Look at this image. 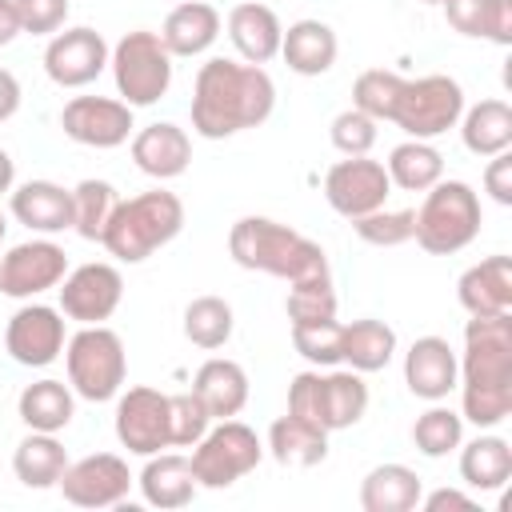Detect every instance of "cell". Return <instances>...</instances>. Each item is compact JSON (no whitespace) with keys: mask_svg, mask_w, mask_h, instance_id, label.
Masks as SVG:
<instances>
[{"mask_svg":"<svg viewBox=\"0 0 512 512\" xmlns=\"http://www.w3.org/2000/svg\"><path fill=\"white\" fill-rule=\"evenodd\" d=\"M276 108V84L260 64L212 56L192 84V128L204 140H224L256 128Z\"/></svg>","mask_w":512,"mask_h":512,"instance_id":"cell-1","label":"cell"},{"mask_svg":"<svg viewBox=\"0 0 512 512\" xmlns=\"http://www.w3.org/2000/svg\"><path fill=\"white\" fill-rule=\"evenodd\" d=\"M460 416L476 428H496L512 416V312L472 316L460 356Z\"/></svg>","mask_w":512,"mask_h":512,"instance_id":"cell-2","label":"cell"},{"mask_svg":"<svg viewBox=\"0 0 512 512\" xmlns=\"http://www.w3.org/2000/svg\"><path fill=\"white\" fill-rule=\"evenodd\" d=\"M228 252L240 268L268 272V276H280L288 284L328 272V256L316 240H308L304 232H296L280 220H268V216L236 220L228 232Z\"/></svg>","mask_w":512,"mask_h":512,"instance_id":"cell-3","label":"cell"},{"mask_svg":"<svg viewBox=\"0 0 512 512\" xmlns=\"http://www.w3.org/2000/svg\"><path fill=\"white\" fill-rule=\"evenodd\" d=\"M180 228H184L180 196L164 192V188H152V192H140V196H128V200H116L100 244L108 248V256H116L124 264H140L156 248L176 240Z\"/></svg>","mask_w":512,"mask_h":512,"instance_id":"cell-4","label":"cell"},{"mask_svg":"<svg viewBox=\"0 0 512 512\" xmlns=\"http://www.w3.org/2000/svg\"><path fill=\"white\" fill-rule=\"evenodd\" d=\"M484 212L480 196L464 180H436L424 192V204L416 208V232L412 240L432 256H452L468 248L480 236Z\"/></svg>","mask_w":512,"mask_h":512,"instance_id":"cell-5","label":"cell"},{"mask_svg":"<svg viewBox=\"0 0 512 512\" xmlns=\"http://www.w3.org/2000/svg\"><path fill=\"white\" fill-rule=\"evenodd\" d=\"M64 364H68L72 392L92 404L120 396L124 376H128L124 340L104 324H80V332L64 344Z\"/></svg>","mask_w":512,"mask_h":512,"instance_id":"cell-6","label":"cell"},{"mask_svg":"<svg viewBox=\"0 0 512 512\" xmlns=\"http://www.w3.org/2000/svg\"><path fill=\"white\" fill-rule=\"evenodd\" d=\"M108 68L128 108H148L172 88V52L164 48L160 32H124L108 56Z\"/></svg>","mask_w":512,"mask_h":512,"instance_id":"cell-7","label":"cell"},{"mask_svg":"<svg viewBox=\"0 0 512 512\" xmlns=\"http://www.w3.org/2000/svg\"><path fill=\"white\" fill-rule=\"evenodd\" d=\"M264 456L260 436L240 420H216L196 444H192V472L200 488H232L240 476H248Z\"/></svg>","mask_w":512,"mask_h":512,"instance_id":"cell-8","label":"cell"},{"mask_svg":"<svg viewBox=\"0 0 512 512\" xmlns=\"http://www.w3.org/2000/svg\"><path fill=\"white\" fill-rule=\"evenodd\" d=\"M460 112H464V88L452 76L432 72V76L404 80L396 108H392V124L400 132H408V140H432V136L456 128Z\"/></svg>","mask_w":512,"mask_h":512,"instance_id":"cell-9","label":"cell"},{"mask_svg":"<svg viewBox=\"0 0 512 512\" xmlns=\"http://www.w3.org/2000/svg\"><path fill=\"white\" fill-rule=\"evenodd\" d=\"M388 196H392V180H388L384 164L368 160V156H344L324 176V200L332 204V212H340L348 220L384 208Z\"/></svg>","mask_w":512,"mask_h":512,"instance_id":"cell-10","label":"cell"},{"mask_svg":"<svg viewBox=\"0 0 512 512\" xmlns=\"http://www.w3.org/2000/svg\"><path fill=\"white\" fill-rule=\"evenodd\" d=\"M56 292H60V312L68 320H76V324H104L120 308L124 276H120L116 264L92 260V264H80V268L64 272Z\"/></svg>","mask_w":512,"mask_h":512,"instance_id":"cell-11","label":"cell"},{"mask_svg":"<svg viewBox=\"0 0 512 512\" xmlns=\"http://www.w3.org/2000/svg\"><path fill=\"white\" fill-rule=\"evenodd\" d=\"M132 484H136V476L128 472L124 456H116V452H92V456H84L76 464L68 460V468H64V476H60L56 488L76 508H112V504H120L128 496Z\"/></svg>","mask_w":512,"mask_h":512,"instance_id":"cell-12","label":"cell"},{"mask_svg":"<svg viewBox=\"0 0 512 512\" xmlns=\"http://www.w3.org/2000/svg\"><path fill=\"white\" fill-rule=\"evenodd\" d=\"M68 272V256L52 240H24L0 256V292L12 300H32L56 288Z\"/></svg>","mask_w":512,"mask_h":512,"instance_id":"cell-13","label":"cell"},{"mask_svg":"<svg viewBox=\"0 0 512 512\" xmlns=\"http://www.w3.org/2000/svg\"><path fill=\"white\" fill-rule=\"evenodd\" d=\"M60 128L68 140L84 148H120L132 136V108L112 96H72L60 112Z\"/></svg>","mask_w":512,"mask_h":512,"instance_id":"cell-14","label":"cell"},{"mask_svg":"<svg viewBox=\"0 0 512 512\" xmlns=\"http://www.w3.org/2000/svg\"><path fill=\"white\" fill-rule=\"evenodd\" d=\"M116 440L132 456H152L172 448L168 440V396L156 388H128L116 400Z\"/></svg>","mask_w":512,"mask_h":512,"instance_id":"cell-15","label":"cell"},{"mask_svg":"<svg viewBox=\"0 0 512 512\" xmlns=\"http://www.w3.org/2000/svg\"><path fill=\"white\" fill-rule=\"evenodd\" d=\"M108 44L96 28H64L44 48V72L60 88H84L108 68Z\"/></svg>","mask_w":512,"mask_h":512,"instance_id":"cell-16","label":"cell"},{"mask_svg":"<svg viewBox=\"0 0 512 512\" xmlns=\"http://www.w3.org/2000/svg\"><path fill=\"white\" fill-rule=\"evenodd\" d=\"M4 348L24 368H48L64 352V312L48 304H24L12 312Z\"/></svg>","mask_w":512,"mask_h":512,"instance_id":"cell-17","label":"cell"},{"mask_svg":"<svg viewBox=\"0 0 512 512\" xmlns=\"http://www.w3.org/2000/svg\"><path fill=\"white\" fill-rule=\"evenodd\" d=\"M456 376H460V360L444 336H420L404 352V384L420 400H432V404L444 400L456 388Z\"/></svg>","mask_w":512,"mask_h":512,"instance_id":"cell-18","label":"cell"},{"mask_svg":"<svg viewBox=\"0 0 512 512\" xmlns=\"http://www.w3.org/2000/svg\"><path fill=\"white\" fill-rule=\"evenodd\" d=\"M132 160L140 172L156 176V180H176L188 172V160H192V140L180 124H148L132 136Z\"/></svg>","mask_w":512,"mask_h":512,"instance_id":"cell-19","label":"cell"},{"mask_svg":"<svg viewBox=\"0 0 512 512\" xmlns=\"http://www.w3.org/2000/svg\"><path fill=\"white\" fill-rule=\"evenodd\" d=\"M280 36V16L260 0H244L228 12V40L244 64H268L272 56H280Z\"/></svg>","mask_w":512,"mask_h":512,"instance_id":"cell-20","label":"cell"},{"mask_svg":"<svg viewBox=\"0 0 512 512\" xmlns=\"http://www.w3.org/2000/svg\"><path fill=\"white\" fill-rule=\"evenodd\" d=\"M456 300L464 304L468 316L512 312V260L508 256H488V260L472 264L456 280Z\"/></svg>","mask_w":512,"mask_h":512,"instance_id":"cell-21","label":"cell"},{"mask_svg":"<svg viewBox=\"0 0 512 512\" xmlns=\"http://www.w3.org/2000/svg\"><path fill=\"white\" fill-rule=\"evenodd\" d=\"M136 484H140L144 504H152V508H184V504H192V496L200 488L192 460L180 452H152L148 464L140 468Z\"/></svg>","mask_w":512,"mask_h":512,"instance_id":"cell-22","label":"cell"},{"mask_svg":"<svg viewBox=\"0 0 512 512\" xmlns=\"http://www.w3.org/2000/svg\"><path fill=\"white\" fill-rule=\"evenodd\" d=\"M364 412H368V384H364V372H352V368L320 372V388H316V424H320L324 432L352 428Z\"/></svg>","mask_w":512,"mask_h":512,"instance_id":"cell-23","label":"cell"},{"mask_svg":"<svg viewBox=\"0 0 512 512\" xmlns=\"http://www.w3.org/2000/svg\"><path fill=\"white\" fill-rule=\"evenodd\" d=\"M340 40L324 20H296L280 36V56L296 76H324L336 64Z\"/></svg>","mask_w":512,"mask_h":512,"instance_id":"cell-24","label":"cell"},{"mask_svg":"<svg viewBox=\"0 0 512 512\" xmlns=\"http://www.w3.org/2000/svg\"><path fill=\"white\" fill-rule=\"evenodd\" d=\"M12 216L32 232H64L72 228V192L52 180H28L12 188Z\"/></svg>","mask_w":512,"mask_h":512,"instance_id":"cell-25","label":"cell"},{"mask_svg":"<svg viewBox=\"0 0 512 512\" xmlns=\"http://www.w3.org/2000/svg\"><path fill=\"white\" fill-rule=\"evenodd\" d=\"M220 36V12L208 4V0H184L176 4L168 16H164V28H160V40L164 48L176 56H200L216 44Z\"/></svg>","mask_w":512,"mask_h":512,"instance_id":"cell-26","label":"cell"},{"mask_svg":"<svg viewBox=\"0 0 512 512\" xmlns=\"http://www.w3.org/2000/svg\"><path fill=\"white\" fill-rule=\"evenodd\" d=\"M192 392L204 400V408L212 412V420L240 416V408L248 404V372H244L236 360L212 356V360H204V364L196 368Z\"/></svg>","mask_w":512,"mask_h":512,"instance_id":"cell-27","label":"cell"},{"mask_svg":"<svg viewBox=\"0 0 512 512\" xmlns=\"http://www.w3.org/2000/svg\"><path fill=\"white\" fill-rule=\"evenodd\" d=\"M268 452L284 468H316L328 456V432L312 420H300V416L284 412L268 428Z\"/></svg>","mask_w":512,"mask_h":512,"instance_id":"cell-28","label":"cell"},{"mask_svg":"<svg viewBox=\"0 0 512 512\" xmlns=\"http://www.w3.org/2000/svg\"><path fill=\"white\" fill-rule=\"evenodd\" d=\"M420 496H424V484L408 464H376L360 484L364 512H412Z\"/></svg>","mask_w":512,"mask_h":512,"instance_id":"cell-29","label":"cell"},{"mask_svg":"<svg viewBox=\"0 0 512 512\" xmlns=\"http://www.w3.org/2000/svg\"><path fill=\"white\" fill-rule=\"evenodd\" d=\"M64 468H68V452H64V444L56 440V432H32L28 428V436L16 444V452H12V472H16V480L24 484V488H56L60 484V476H64Z\"/></svg>","mask_w":512,"mask_h":512,"instance_id":"cell-30","label":"cell"},{"mask_svg":"<svg viewBox=\"0 0 512 512\" xmlns=\"http://www.w3.org/2000/svg\"><path fill=\"white\" fill-rule=\"evenodd\" d=\"M16 412L20 420L32 428V432H60L72 424L76 416V396H72V384L64 380H36L20 392L16 400Z\"/></svg>","mask_w":512,"mask_h":512,"instance_id":"cell-31","label":"cell"},{"mask_svg":"<svg viewBox=\"0 0 512 512\" xmlns=\"http://www.w3.org/2000/svg\"><path fill=\"white\" fill-rule=\"evenodd\" d=\"M460 140L472 156H496L512 148V108L504 100H480L460 112Z\"/></svg>","mask_w":512,"mask_h":512,"instance_id":"cell-32","label":"cell"},{"mask_svg":"<svg viewBox=\"0 0 512 512\" xmlns=\"http://www.w3.org/2000/svg\"><path fill=\"white\" fill-rule=\"evenodd\" d=\"M508 476H512V444L504 436L488 432V436H476V440H468L460 448V480L468 488L496 492V488H504Z\"/></svg>","mask_w":512,"mask_h":512,"instance_id":"cell-33","label":"cell"},{"mask_svg":"<svg viewBox=\"0 0 512 512\" xmlns=\"http://www.w3.org/2000/svg\"><path fill=\"white\" fill-rule=\"evenodd\" d=\"M444 16L460 36L512 44V0H444Z\"/></svg>","mask_w":512,"mask_h":512,"instance_id":"cell-34","label":"cell"},{"mask_svg":"<svg viewBox=\"0 0 512 512\" xmlns=\"http://www.w3.org/2000/svg\"><path fill=\"white\" fill-rule=\"evenodd\" d=\"M396 356V332L384 320H352L344 324V340H340V360L352 364V372H380L388 368Z\"/></svg>","mask_w":512,"mask_h":512,"instance_id":"cell-35","label":"cell"},{"mask_svg":"<svg viewBox=\"0 0 512 512\" xmlns=\"http://www.w3.org/2000/svg\"><path fill=\"white\" fill-rule=\"evenodd\" d=\"M392 188H404V192H428L436 180H444V156L428 144V140H404L388 152V164H384Z\"/></svg>","mask_w":512,"mask_h":512,"instance_id":"cell-36","label":"cell"},{"mask_svg":"<svg viewBox=\"0 0 512 512\" xmlns=\"http://www.w3.org/2000/svg\"><path fill=\"white\" fill-rule=\"evenodd\" d=\"M232 324H236L232 304L220 300V296H196V300L184 308V336H188L196 348H204V352L224 348V344L232 340Z\"/></svg>","mask_w":512,"mask_h":512,"instance_id":"cell-37","label":"cell"},{"mask_svg":"<svg viewBox=\"0 0 512 512\" xmlns=\"http://www.w3.org/2000/svg\"><path fill=\"white\" fill-rule=\"evenodd\" d=\"M460 440H464V416L452 412V408H444L440 400H436L428 412H420L416 424H412V444H416V452H424L428 460H440V456L456 452Z\"/></svg>","mask_w":512,"mask_h":512,"instance_id":"cell-38","label":"cell"},{"mask_svg":"<svg viewBox=\"0 0 512 512\" xmlns=\"http://www.w3.org/2000/svg\"><path fill=\"white\" fill-rule=\"evenodd\" d=\"M112 208H116V188L108 180H80L72 188V228L84 240H100L104 236Z\"/></svg>","mask_w":512,"mask_h":512,"instance_id":"cell-39","label":"cell"},{"mask_svg":"<svg viewBox=\"0 0 512 512\" xmlns=\"http://www.w3.org/2000/svg\"><path fill=\"white\" fill-rule=\"evenodd\" d=\"M284 312H288V320H292V324H324V320H336L332 272H324V276H308V280L288 284Z\"/></svg>","mask_w":512,"mask_h":512,"instance_id":"cell-40","label":"cell"},{"mask_svg":"<svg viewBox=\"0 0 512 512\" xmlns=\"http://www.w3.org/2000/svg\"><path fill=\"white\" fill-rule=\"evenodd\" d=\"M404 88V76L400 72H388V68H364L352 84V108L368 112L372 120H392V108H396V96Z\"/></svg>","mask_w":512,"mask_h":512,"instance_id":"cell-41","label":"cell"},{"mask_svg":"<svg viewBox=\"0 0 512 512\" xmlns=\"http://www.w3.org/2000/svg\"><path fill=\"white\" fill-rule=\"evenodd\" d=\"M352 228H356V236L364 244L396 248V244H408L412 240V232H416V208H376L368 216H356Z\"/></svg>","mask_w":512,"mask_h":512,"instance_id":"cell-42","label":"cell"},{"mask_svg":"<svg viewBox=\"0 0 512 512\" xmlns=\"http://www.w3.org/2000/svg\"><path fill=\"white\" fill-rule=\"evenodd\" d=\"M212 428V412L196 392H176L168 396V440L172 448H192L204 432Z\"/></svg>","mask_w":512,"mask_h":512,"instance_id":"cell-43","label":"cell"},{"mask_svg":"<svg viewBox=\"0 0 512 512\" xmlns=\"http://www.w3.org/2000/svg\"><path fill=\"white\" fill-rule=\"evenodd\" d=\"M340 340H344V324H340V320L292 324V344H296V352H300L308 364H316V368L340 364Z\"/></svg>","mask_w":512,"mask_h":512,"instance_id":"cell-44","label":"cell"},{"mask_svg":"<svg viewBox=\"0 0 512 512\" xmlns=\"http://www.w3.org/2000/svg\"><path fill=\"white\" fill-rule=\"evenodd\" d=\"M376 124H380V120H372V116L360 112V108H344V112H336L332 124H328L332 148L344 152V156H368L372 144H376V136H380Z\"/></svg>","mask_w":512,"mask_h":512,"instance_id":"cell-45","label":"cell"},{"mask_svg":"<svg viewBox=\"0 0 512 512\" xmlns=\"http://www.w3.org/2000/svg\"><path fill=\"white\" fill-rule=\"evenodd\" d=\"M20 32L32 36H56L68 20V0H16Z\"/></svg>","mask_w":512,"mask_h":512,"instance_id":"cell-46","label":"cell"},{"mask_svg":"<svg viewBox=\"0 0 512 512\" xmlns=\"http://www.w3.org/2000/svg\"><path fill=\"white\" fill-rule=\"evenodd\" d=\"M484 192L496 200V204H512V156L508 152H496L488 156V168H484Z\"/></svg>","mask_w":512,"mask_h":512,"instance_id":"cell-47","label":"cell"},{"mask_svg":"<svg viewBox=\"0 0 512 512\" xmlns=\"http://www.w3.org/2000/svg\"><path fill=\"white\" fill-rule=\"evenodd\" d=\"M420 504H424V512H444V508H464L468 512V508H476V500L460 488H436V492L420 496Z\"/></svg>","mask_w":512,"mask_h":512,"instance_id":"cell-48","label":"cell"},{"mask_svg":"<svg viewBox=\"0 0 512 512\" xmlns=\"http://www.w3.org/2000/svg\"><path fill=\"white\" fill-rule=\"evenodd\" d=\"M16 108H20V84L8 68H0V124L8 116H16Z\"/></svg>","mask_w":512,"mask_h":512,"instance_id":"cell-49","label":"cell"},{"mask_svg":"<svg viewBox=\"0 0 512 512\" xmlns=\"http://www.w3.org/2000/svg\"><path fill=\"white\" fill-rule=\"evenodd\" d=\"M20 36V12H16V0H0V48L12 44Z\"/></svg>","mask_w":512,"mask_h":512,"instance_id":"cell-50","label":"cell"},{"mask_svg":"<svg viewBox=\"0 0 512 512\" xmlns=\"http://www.w3.org/2000/svg\"><path fill=\"white\" fill-rule=\"evenodd\" d=\"M12 184H16V164H12V156L0 148V196L12 192Z\"/></svg>","mask_w":512,"mask_h":512,"instance_id":"cell-51","label":"cell"},{"mask_svg":"<svg viewBox=\"0 0 512 512\" xmlns=\"http://www.w3.org/2000/svg\"><path fill=\"white\" fill-rule=\"evenodd\" d=\"M4 232H8V220H4V212H0V240H4Z\"/></svg>","mask_w":512,"mask_h":512,"instance_id":"cell-52","label":"cell"},{"mask_svg":"<svg viewBox=\"0 0 512 512\" xmlns=\"http://www.w3.org/2000/svg\"><path fill=\"white\" fill-rule=\"evenodd\" d=\"M424 4H444V0H424Z\"/></svg>","mask_w":512,"mask_h":512,"instance_id":"cell-53","label":"cell"}]
</instances>
